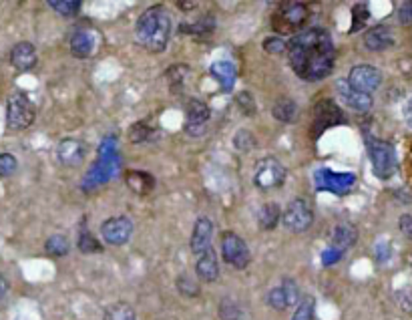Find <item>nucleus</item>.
Masks as SVG:
<instances>
[{
	"label": "nucleus",
	"instance_id": "412c9836",
	"mask_svg": "<svg viewBox=\"0 0 412 320\" xmlns=\"http://www.w3.org/2000/svg\"><path fill=\"white\" fill-rule=\"evenodd\" d=\"M356 240H358V230L352 224H348V222H342V224H338L334 228L332 246L330 248L344 254L346 250H350L356 244Z\"/></svg>",
	"mask_w": 412,
	"mask_h": 320
},
{
	"label": "nucleus",
	"instance_id": "f704fd0d",
	"mask_svg": "<svg viewBox=\"0 0 412 320\" xmlns=\"http://www.w3.org/2000/svg\"><path fill=\"white\" fill-rule=\"evenodd\" d=\"M234 147L238 149V151H252L255 147V137L248 131V129H239L236 131V135H234Z\"/></svg>",
	"mask_w": 412,
	"mask_h": 320
},
{
	"label": "nucleus",
	"instance_id": "7ed1b4c3",
	"mask_svg": "<svg viewBox=\"0 0 412 320\" xmlns=\"http://www.w3.org/2000/svg\"><path fill=\"white\" fill-rule=\"evenodd\" d=\"M366 149H368V155H370L372 169H374L376 177L388 179V177L395 176V172H397V151H395L392 145L368 135L366 137Z\"/></svg>",
	"mask_w": 412,
	"mask_h": 320
},
{
	"label": "nucleus",
	"instance_id": "09e8293b",
	"mask_svg": "<svg viewBox=\"0 0 412 320\" xmlns=\"http://www.w3.org/2000/svg\"><path fill=\"white\" fill-rule=\"evenodd\" d=\"M177 6L183 8V11H193V8L199 6V2H177Z\"/></svg>",
	"mask_w": 412,
	"mask_h": 320
},
{
	"label": "nucleus",
	"instance_id": "58836bf2",
	"mask_svg": "<svg viewBox=\"0 0 412 320\" xmlns=\"http://www.w3.org/2000/svg\"><path fill=\"white\" fill-rule=\"evenodd\" d=\"M282 288L285 292V298H287V305L294 306V305H300V290H298V284L292 280V278H284V282H282Z\"/></svg>",
	"mask_w": 412,
	"mask_h": 320
},
{
	"label": "nucleus",
	"instance_id": "9b49d317",
	"mask_svg": "<svg viewBox=\"0 0 412 320\" xmlns=\"http://www.w3.org/2000/svg\"><path fill=\"white\" fill-rule=\"evenodd\" d=\"M101 236L109 246H123L133 236V222L127 216H115L101 224Z\"/></svg>",
	"mask_w": 412,
	"mask_h": 320
},
{
	"label": "nucleus",
	"instance_id": "6ab92c4d",
	"mask_svg": "<svg viewBox=\"0 0 412 320\" xmlns=\"http://www.w3.org/2000/svg\"><path fill=\"white\" fill-rule=\"evenodd\" d=\"M38 61V57H36V48L32 43H27V41H22V43H18L13 47L10 50V63L15 67L16 71H31L32 67L36 64Z\"/></svg>",
	"mask_w": 412,
	"mask_h": 320
},
{
	"label": "nucleus",
	"instance_id": "ea45409f",
	"mask_svg": "<svg viewBox=\"0 0 412 320\" xmlns=\"http://www.w3.org/2000/svg\"><path fill=\"white\" fill-rule=\"evenodd\" d=\"M18 167V161L10 153H0V177L13 176Z\"/></svg>",
	"mask_w": 412,
	"mask_h": 320
},
{
	"label": "nucleus",
	"instance_id": "37998d69",
	"mask_svg": "<svg viewBox=\"0 0 412 320\" xmlns=\"http://www.w3.org/2000/svg\"><path fill=\"white\" fill-rule=\"evenodd\" d=\"M398 20H400V25H412V2H402L400 4Z\"/></svg>",
	"mask_w": 412,
	"mask_h": 320
},
{
	"label": "nucleus",
	"instance_id": "473e14b6",
	"mask_svg": "<svg viewBox=\"0 0 412 320\" xmlns=\"http://www.w3.org/2000/svg\"><path fill=\"white\" fill-rule=\"evenodd\" d=\"M314 312H316V300H314V296H304L298 308H296L292 320H314Z\"/></svg>",
	"mask_w": 412,
	"mask_h": 320
},
{
	"label": "nucleus",
	"instance_id": "f03ea898",
	"mask_svg": "<svg viewBox=\"0 0 412 320\" xmlns=\"http://www.w3.org/2000/svg\"><path fill=\"white\" fill-rule=\"evenodd\" d=\"M171 18L163 6H151L135 22V39L149 53H163L171 39Z\"/></svg>",
	"mask_w": 412,
	"mask_h": 320
},
{
	"label": "nucleus",
	"instance_id": "a878e982",
	"mask_svg": "<svg viewBox=\"0 0 412 320\" xmlns=\"http://www.w3.org/2000/svg\"><path fill=\"white\" fill-rule=\"evenodd\" d=\"M280 206L276 204V202H268V204H264L260 211H257V224L262 230H266V232H270L274 230L278 222H280Z\"/></svg>",
	"mask_w": 412,
	"mask_h": 320
},
{
	"label": "nucleus",
	"instance_id": "20e7f679",
	"mask_svg": "<svg viewBox=\"0 0 412 320\" xmlns=\"http://www.w3.org/2000/svg\"><path fill=\"white\" fill-rule=\"evenodd\" d=\"M36 109L29 97L16 91L6 101V127L10 131H24L34 123Z\"/></svg>",
	"mask_w": 412,
	"mask_h": 320
},
{
	"label": "nucleus",
	"instance_id": "5701e85b",
	"mask_svg": "<svg viewBox=\"0 0 412 320\" xmlns=\"http://www.w3.org/2000/svg\"><path fill=\"white\" fill-rule=\"evenodd\" d=\"M179 31L183 32V34H190V36L197 39V41H206L207 36L215 31V20H213V16H204V18L191 22V25L190 22H183Z\"/></svg>",
	"mask_w": 412,
	"mask_h": 320
},
{
	"label": "nucleus",
	"instance_id": "c9c22d12",
	"mask_svg": "<svg viewBox=\"0 0 412 320\" xmlns=\"http://www.w3.org/2000/svg\"><path fill=\"white\" fill-rule=\"evenodd\" d=\"M236 103H238L239 111L243 113V115H248V117H252L257 113V105H255V99L252 97L250 91H241L236 95Z\"/></svg>",
	"mask_w": 412,
	"mask_h": 320
},
{
	"label": "nucleus",
	"instance_id": "49530a36",
	"mask_svg": "<svg viewBox=\"0 0 412 320\" xmlns=\"http://www.w3.org/2000/svg\"><path fill=\"white\" fill-rule=\"evenodd\" d=\"M404 119H406V125L412 129V97L406 101V105H404Z\"/></svg>",
	"mask_w": 412,
	"mask_h": 320
},
{
	"label": "nucleus",
	"instance_id": "dca6fc26",
	"mask_svg": "<svg viewBox=\"0 0 412 320\" xmlns=\"http://www.w3.org/2000/svg\"><path fill=\"white\" fill-rule=\"evenodd\" d=\"M211 236H213V224L209 218H199L193 225V234H191V252L199 258L206 254L207 250H211Z\"/></svg>",
	"mask_w": 412,
	"mask_h": 320
},
{
	"label": "nucleus",
	"instance_id": "423d86ee",
	"mask_svg": "<svg viewBox=\"0 0 412 320\" xmlns=\"http://www.w3.org/2000/svg\"><path fill=\"white\" fill-rule=\"evenodd\" d=\"M285 176H287L285 167L276 158H262L255 163L254 186L262 192H270L284 186Z\"/></svg>",
	"mask_w": 412,
	"mask_h": 320
},
{
	"label": "nucleus",
	"instance_id": "79ce46f5",
	"mask_svg": "<svg viewBox=\"0 0 412 320\" xmlns=\"http://www.w3.org/2000/svg\"><path fill=\"white\" fill-rule=\"evenodd\" d=\"M264 50L270 53V55H282L287 50V43H284L280 36H268L264 41Z\"/></svg>",
	"mask_w": 412,
	"mask_h": 320
},
{
	"label": "nucleus",
	"instance_id": "b1692460",
	"mask_svg": "<svg viewBox=\"0 0 412 320\" xmlns=\"http://www.w3.org/2000/svg\"><path fill=\"white\" fill-rule=\"evenodd\" d=\"M125 183L139 195H147L155 188V177L147 172H127L125 174Z\"/></svg>",
	"mask_w": 412,
	"mask_h": 320
},
{
	"label": "nucleus",
	"instance_id": "c85d7f7f",
	"mask_svg": "<svg viewBox=\"0 0 412 320\" xmlns=\"http://www.w3.org/2000/svg\"><path fill=\"white\" fill-rule=\"evenodd\" d=\"M157 137V131L151 129L147 123H133V127L129 129V139L131 144H147V141H153Z\"/></svg>",
	"mask_w": 412,
	"mask_h": 320
},
{
	"label": "nucleus",
	"instance_id": "ddd939ff",
	"mask_svg": "<svg viewBox=\"0 0 412 320\" xmlns=\"http://www.w3.org/2000/svg\"><path fill=\"white\" fill-rule=\"evenodd\" d=\"M348 83L354 89L372 95L381 87L382 73L376 67H372V64H358V67H352L350 69Z\"/></svg>",
	"mask_w": 412,
	"mask_h": 320
},
{
	"label": "nucleus",
	"instance_id": "a211bd4d",
	"mask_svg": "<svg viewBox=\"0 0 412 320\" xmlns=\"http://www.w3.org/2000/svg\"><path fill=\"white\" fill-rule=\"evenodd\" d=\"M71 55L77 57V59H87L95 53L97 48V36L95 32L87 31V29H80L73 36H71Z\"/></svg>",
	"mask_w": 412,
	"mask_h": 320
},
{
	"label": "nucleus",
	"instance_id": "aec40b11",
	"mask_svg": "<svg viewBox=\"0 0 412 320\" xmlns=\"http://www.w3.org/2000/svg\"><path fill=\"white\" fill-rule=\"evenodd\" d=\"M195 274L201 282H215L220 278V264H218V256H215L213 248L197 258Z\"/></svg>",
	"mask_w": 412,
	"mask_h": 320
},
{
	"label": "nucleus",
	"instance_id": "1a4fd4ad",
	"mask_svg": "<svg viewBox=\"0 0 412 320\" xmlns=\"http://www.w3.org/2000/svg\"><path fill=\"white\" fill-rule=\"evenodd\" d=\"M346 123V115L334 103L332 99H322L314 107V123H312V137L316 139L326 129Z\"/></svg>",
	"mask_w": 412,
	"mask_h": 320
},
{
	"label": "nucleus",
	"instance_id": "f257e3e1",
	"mask_svg": "<svg viewBox=\"0 0 412 320\" xmlns=\"http://www.w3.org/2000/svg\"><path fill=\"white\" fill-rule=\"evenodd\" d=\"M287 59L294 73L304 81L316 83L332 73L336 48L326 29H306L287 41Z\"/></svg>",
	"mask_w": 412,
	"mask_h": 320
},
{
	"label": "nucleus",
	"instance_id": "f3484780",
	"mask_svg": "<svg viewBox=\"0 0 412 320\" xmlns=\"http://www.w3.org/2000/svg\"><path fill=\"white\" fill-rule=\"evenodd\" d=\"M362 43L368 50H374V53H381V50H386L395 45V34L388 27L384 25H376L372 29H368L362 36Z\"/></svg>",
	"mask_w": 412,
	"mask_h": 320
},
{
	"label": "nucleus",
	"instance_id": "8fccbe9b",
	"mask_svg": "<svg viewBox=\"0 0 412 320\" xmlns=\"http://www.w3.org/2000/svg\"><path fill=\"white\" fill-rule=\"evenodd\" d=\"M411 161H412V147H411Z\"/></svg>",
	"mask_w": 412,
	"mask_h": 320
},
{
	"label": "nucleus",
	"instance_id": "f8f14e48",
	"mask_svg": "<svg viewBox=\"0 0 412 320\" xmlns=\"http://www.w3.org/2000/svg\"><path fill=\"white\" fill-rule=\"evenodd\" d=\"M318 190L322 192H332L336 195H346L356 183L354 174H334L330 169H318L314 176Z\"/></svg>",
	"mask_w": 412,
	"mask_h": 320
},
{
	"label": "nucleus",
	"instance_id": "bb28decb",
	"mask_svg": "<svg viewBox=\"0 0 412 320\" xmlns=\"http://www.w3.org/2000/svg\"><path fill=\"white\" fill-rule=\"evenodd\" d=\"M191 75V69L187 64H175L171 67L167 73H165V77H167V83H169V89L175 93H179L181 91V87L185 85V81Z\"/></svg>",
	"mask_w": 412,
	"mask_h": 320
},
{
	"label": "nucleus",
	"instance_id": "a18cd8bd",
	"mask_svg": "<svg viewBox=\"0 0 412 320\" xmlns=\"http://www.w3.org/2000/svg\"><path fill=\"white\" fill-rule=\"evenodd\" d=\"M342 256H344L342 252H338V250H334V248H328V250L322 254V262H324L326 266H332V264H336Z\"/></svg>",
	"mask_w": 412,
	"mask_h": 320
},
{
	"label": "nucleus",
	"instance_id": "39448f33",
	"mask_svg": "<svg viewBox=\"0 0 412 320\" xmlns=\"http://www.w3.org/2000/svg\"><path fill=\"white\" fill-rule=\"evenodd\" d=\"M310 18V6L304 2H282L271 16V27L278 32H292L301 29Z\"/></svg>",
	"mask_w": 412,
	"mask_h": 320
},
{
	"label": "nucleus",
	"instance_id": "72a5a7b5",
	"mask_svg": "<svg viewBox=\"0 0 412 320\" xmlns=\"http://www.w3.org/2000/svg\"><path fill=\"white\" fill-rule=\"evenodd\" d=\"M48 6L61 16H75L80 11L79 0H50Z\"/></svg>",
	"mask_w": 412,
	"mask_h": 320
},
{
	"label": "nucleus",
	"instance_id": "4c0bfd02",
	"mask_svg": "<svg viewBox=\"0 0 412 320\" xmlns=\"http://www.w3.org/2000/svg\"><path fill=\"white\" fill-rule=\"evenodd\" d=\"M268 305H270L271 308H276V310H285V308H290L287 298H285V292L282 286L270 290V294H268Z\"/></svg>",
	"mask_w": 412,
	"mask_h": 320
},
{
	"label": "nucleus",
	"instance_id": "de8ad7c7",
	"mask_svg": "<svg viewBox=\"0 0 412 320\" xmlns=\"http://www.w3.org/2000/svg\"><path fill=\"white\" fill-rule=\"evenodd\" d=\"M8 294V280L0 274V300Z\"/></svg>",
	"mask_w": 412,
	"mask_h": 320
},
{
	"label": "nucleus",
	"instance_id": "0eeeda50",
	"mask_svg": "<svg viewBox=\"0 0 412 320\" xmlns=\"http://www.w3.org/2000/svg\"><path fill=\"white\" fill-rule=\"evenodd\" d=\"M284 228L292 234H304L314 224V209L306 197H296L284 211Z\"/></svg>",
	"mask_w": 412,
	"mask_h": 320
},
{
	"label": "nucleus",
	"instance_id": "7c9ffc66",
	"mask_svg": "<svg viewBox=\"0 0 412 320\" xmlns=\"http://www.w3.org/2000/svg\"><path fill=\"white\" fill-rule=\"evenodd\" d=\"M105 320H137V316L127 302H115L105 310Z\"/></svg>",
	"mask_w": 412,
	"mask_h": 320
},
{
	"label": "nucleus",
	"instance_id": "9d476101",
	"mask_svg": "<svg viewBox=\"0 0 412 320\" xmlns=\"http://www.w3.org/2000/svg\"><path fill=\"white\" fill-rule=\"evenodd\" d=\"M211 117V109L207 107L204 101L199 99H190L185 105V133L191 137H199L204 135Z\"/></svg>",
	"mask_w": 412,
	"mask_h": 320
},
{
	"label": "nucleus",
	"instance_id": "2eb2a0df",
	"mask_svg": "<svg viewBox=\"0 0 412 320\" xmlns=\"http://www.w3.org/2000/svg\"><path fill=\"white\" fill-rule=\"evenodd\" d=\"M87 158V145L79 139H63L57 145V160L64 167H79Z\"/></svg>",
	"mask_w": 412,
	"mask_h": 320
},
{
	"label": "nucleus",
	"instance_id": "4468645a",
	"mask_svg": "<svg viewBox=\"0 0 412 320\" xmlns=\"http://www.w3.org/2000/svg\"><path fill=\"white\" fill-rule=\"evenodd\" d=\"M336 93L340 97V101H342L348 109H352V111L368 113L372 109V103H374V101H372V95L354 89L348 83V79L336 81Z\"/></svg>",
	"mask_w": 412,
	"mask_h": 320
},
{
	"label": "nucleus",
	"instance_id": "393cba45",
	"mask_svg": "<svg viewBox=\"0 0 412 320\" xmlns=\"http://www.w3.org/2000/svg\"><path fill=\"white\" fill-rule=\"evenodd\" d=\"M271 115H274L278 121H282V123H294L296 117H298V105H296L294 99L282 97V99H278V101L271 105Z\"/></svg>",
	"mask_w": 412,
	"mask_h": 320
},
{
	"label": "nucleus",
	"instance_id": "cd10ccee",
	"mask_svg": "<svg viewBox=\"0 0 412 320\" xmlns=\"http://www.w3.org/2000/svg\"><path fill=\"white\" fill-rule=\"evenodd\" d=\"M79 250L83 254H95V252H103V246L101 242L93 238V234L87 230V225L83 224L79 230V242H77Z\"/></svg>",
	"mask_w": 412,
	"mask_h": 320
},
{
	"label": "nucleus",
	"instance_id": "2f4dec72",
	"mask_svg": "<svg viewBox=\"0 0 412 320\" xmlns=\"http://www.w3.org/2000/svg\"><path fill=\"white\" fill-rule=\"evenodd\" d=\"M45 250H47L50 256H66L69 250H71V244L69 240L61 236V234H55L50 236L47 242H45Z\"/></svg>",
	"mask_w": 412,
	"mask_h": 320
},
{
	"label": "nucleus",
	"instance_id": "4be33fe9",
	"mask_svg": "<svg viewBox=\"0 0 412 320\" xmlns=\"http://www.w3.org/2000/svg\"><path fill=\"white\" fill-rule=\"evenodd\" d=\"M209 73H211L213 79L220 83V87H222L223 91H232L234 89V85H236V67L232 63L218 61V63L211 64Z\"/></svg>",
	"mask_w": 412,
	"mask_h": 320
},
{
	"label": "nucleus",
	"instance_id": "6e6552de",
	"mask_svg": "<svg viewBox=\"0 0 412 320\" xmlns=\"http://www.w3.org/2000/svg\"><path fill=\"white\" fill-rule=\"evenodd\" d=\"M222 254L223 260L229 266H234L236 270H246L252 262L248 244L236 232H223L222 234Z\"/></svg>",
	"mask_w": 412,
	"mask_h": 320
},
{
	"label": "nucleus",
	"instance_id": "a19ab883",
	"mask_svg": "<svg viewBox=\"0 0 412 320\" xmlns=\"http://www.w3.org/2000/svg\"><path fill=\"white\" fill-rule=\"evenodd\" d=\"M220 316H222V320H241V310L236 302L225 300L220 305Z\"/></svg>",
	"mask_w": 412,
	"mask_h": 320
},
{
	"label": "nucleus",
	"instance_id": "e433bc0d",
	"mask_svg": "<svg viewBox=\"0 0 412 320\" xmlns=\"http://www.w3.org/2000/svg\"><path fill=\"white\" fill-rule=\"evenodd\" d=\"M177 290H179L183 296L191 298V296H197V294H199V284H197L191 276H187V274H181V276L177 278Z\"/></svg>",
	"mask_w": 412,
	"mask_h": 320
},
{
	"label": "nucleus",
	"instance_id": "c03bdc74",
	"mask_svg": "<svg viewBox=\"0 0 412 320\" xmlns=\"http://www.w3.org/2000/svg\"><path fill=\"white\" fill-rule=\"evenodd\" d=\"M398 228H400V232L412 240V216L411 214H404V216H400V220H398Z\"/></svg>",
	"mask_w": 412,
	"mask_h": 320
},
{
	"label": "nucleus",
	"instance_id": "c756f323",
	"mask_svg": "<svg viewBox=\"0 0 412 320\" xmlns=\"http://www.w3.org/2000/svg\"><path fill=\"white\" fill-rule=\"evenodd\" d=\"M370 18V6L366 2H358L352 6V27H350V32H358L364 29V25Z\"/></svg>",
	"mask_w": 412,
	"mask_h": 320
}]
</instances>
